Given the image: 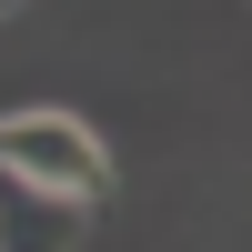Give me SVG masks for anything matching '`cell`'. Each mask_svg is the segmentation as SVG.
Here are the masks:
<instances>
[{
    "instance_id": "6da1fadb",
    "label": "cell",
    "mask_w": 252,
    "mask_h": 252,
    "mask_svg": "<svg viewBox=\"0 0 252 252\" xmlns=\"http://www.w3.org/2000/svg\"><path fill=\"white\" fill-rule=\"evenodd\" d=\"M0 182L91 212V202L111 192V152H101L91 121H71V111H0Z\"/></svg>"
}]
</instances>
